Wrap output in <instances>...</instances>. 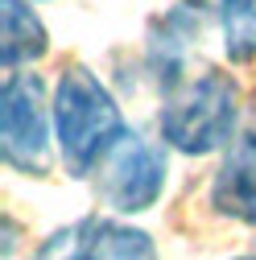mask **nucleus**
Masks as SVG:
<instances>
[{
    "mask_svg": "<svg viewBox=\"0 0 256 260\" xmlns=\"http://www.w3.org/2000/svg\"><path fill=\"white\" fill-rule=\"evenodd\" d=\"M153 240L141 227H128L120 219H108V215H87L71 227L54 232L46 244H38V256L42 260H54V256H83V260H95V256H153Z\"/></svg>",
    "mask_w": 256,
    "mask_h": 260,
    "instance_id": "5",
    "label": "nucleus"
},
{
    "mask_svg": "<svg viewBox=\"0 0 256 260\" xmlns=\"http://www.w3.org/2000/svg\"><path fill=\"white\" fill-rule=\"evenodd\" d=\"M203 34V21L195 13V5H178L170 13H162L149 25V42H145V58H149V71L162 79L166 87H174L182 79L186 67V54L195 46V38Z\"/></svg>",
    "mask_w": 256,
    "mask_h": 260,
    "instance_id": "7",
    "label": "nucleus"
},
{
    "mask_svg": "<svg viewBox=\"0 0 256 260\" xmlns=\"http://www.w3.org/2000/svg\"><path fill=\"white\" fill-rule=\"evenodd\" d=\"M50 50V34L42 17L29 9V0H0V67L21 71L34 67L38 58H46Z\"/></svg>",
    "mask_w": 256,
    "mask_h": 260,
    "instance_id": "8",
    "label": "nucleus"
},
{
    "mask_svg": "<svg viewBox=\"0 0 256 260\" xmlns=\"http://www.w3.org/2000/svg\"><path fill=\"white\" fill-rule=\"evenodd\" d=\"M50 120L46 83L38 75L9 71L0 87V161L25 178L50 174Z\"/></svg>",
    "mask_w": 256,
    "mask_h": 260,
    "instance_id": "4",
    "label": "nucleus"
},
{
    "mask_svg": "<svg viewBox=\"0 0 256 260\" xmlns=\"http://www.w3.org/2000/svg\"><path fill=\"white\" fill-rule=\"evenodd\" d=\"M219 21H223V54L232 62H252L256 58V0H223Z\"/></svg>",
    "mask_w": 256,
    "mask_h": 260,
    "instance_id": "9",
    "label": "nucleus"
},
{
    "mask_svg": "<svg viewBox=\"0 0 256 260\" xmlns=\"http://www.w3.org/2000/svg\"><path fill=\"white\" fill-rule=\"evenodd\" d=\"M240 120V87L223 71L182 75L174 87H166L162 108V141L186 157H207L223 149Z\"/></svg>",
    "mask_w": 256,
    "mask_h": 260,
    "instance_id": "2",
    "label": "nucleus"
},
{
    "mask_svg": "<svg viewBox=\"0 0 256 260\" xmlns=\"http://www.w3.org/2000/svg\"><path fill=\"white\" fill-rule=\"evenodd\" d=\"M166 149L145 141L141 133H128V128H124V133L112 141V149L100 157V166L91 170L100 203L108 211H116V215L153 211L157 199L166 194V178H170Z\"/></svg>",
    "mask_w": 256,
    "mask_h": 260,
    "instance_id": "3",
    "label": "nucleus"
},
{
    "mask_svg": "<svg viewBox=\"0 0 256 260\" xmlns=\"http://www.w3.org/2000/svg\"><path fill=\"white\" fill-rule=\"evenodd\" d=\"M211 5H215V9H219V5H223V0H211Z\"/></svg>",
    "mask_w": 256,
    "mask_h": 260,
    "instance_id": "10",
    "label": "nucleus"
},
{
    "mask_svg": "<svg viewBox=\"0 0 256 260\" xmlns=\"http://www.w3.org/2000/svg\"><path fill=\"white\" fill-rule=\"evenodd\" d=\"M211 207L256 227V133H240L211 178Z\"/></svg>",
    "mask_w": 256,
    "mask_h": 260,
    "instance_id": "6",
    "label": "nucleus"
},
{
    "mask_svg": "<svg viewBox=\"0 0 256 260\" xmlns=\"http://www.w3.org/2000/svg\"><path fill=\"white\" fill-rule=\"evenodd\" d=\"M54 141L71 178H87L124 133L120 104L87 67H62L54 83Z\"/></svg>",
    "mask_w": 256,
    "mask_h": 260,
    "instance_id": "1",
    "label": "nucleus"
}]
</instances>
